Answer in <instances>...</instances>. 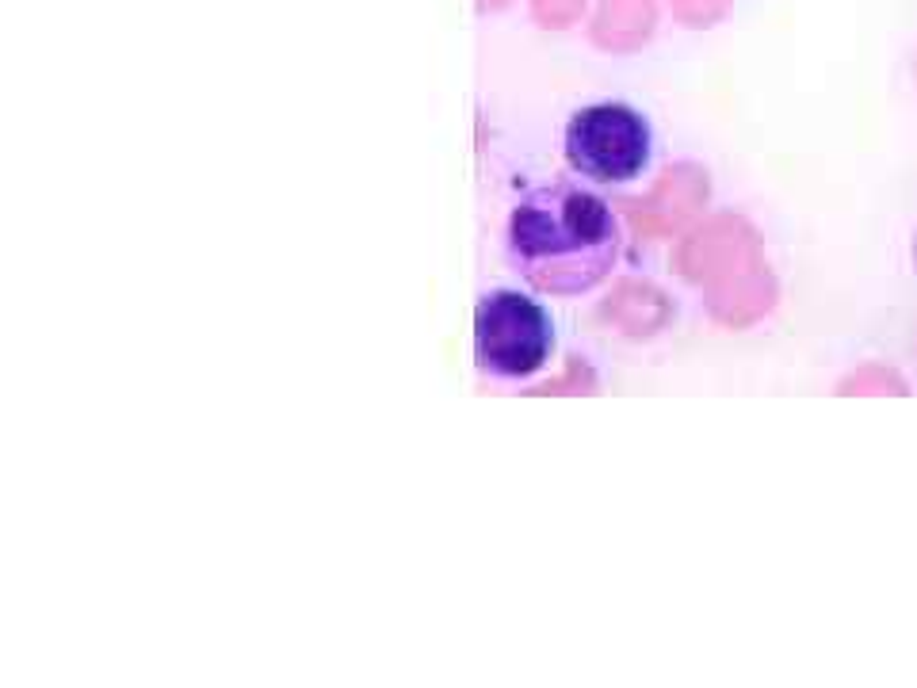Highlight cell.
I'll use <instances>...</instances> for the list:
<instances>
[{
	"instance_id": "obj_3",
	"label": "cell",
	"mask_w": 917,
	"mask_h": 688,
	"mask_svg": "<svg viewBox=\"0 0 917 688\" xmlns=\"http://www.w3.org/2000/svg\"><path fill=\"white\" fill-rule=\"evenodd\" d=\"M555 352V322L547 306L516 287H493L474 306V360L478 371L516 383L543 371Z\"/></svg>"
},
{
	"instance_id": "obj_2",
	"label": "cell",
	"mask_w": 917,
	"mask_h": 688,
	"mask_svg": "<svg viewBox=\"0 0 917 688\" xmlns=\"http://www.w3.org/2000/svg\"><path fill=\"white\" fill-rule=\"evenodd\" d=\"M562 157L574 176L612 188L631 184L650 169L654 127L635 104L597 100L577 108L562 127Z\"/></svg>"
},
{
	"instance_id": "obj_1",
	"label": "cell",
	"mask_w": 917,
	"mask_h": 688,
	"mask_svg": "<svg viewBox=\"0 0 917 688\" xmlns=\"http://www.w3.org/2000/svg\"><path fill=\"white\" fill-rule=\"evenodd\" d=\"M623 230L608 199L577 180H551L524 192L505 222V260L539 295L577 299L612 276Z\"/></svg>"
},
{
	"instance_id": "obj_4",
	"label": "cell",
	"mask_w": 917,
	"mask_h": 688,
	"mask_svg": "<svg viewBox=\"0 0 917 688\" xmlns=\"http://www.w3.org/2000/svg\"><path fill=\"white\" fill-rule=\"evenodd\" d=\"M914 272H917V230H914Z\"/></svg>"
}]
</instances>
